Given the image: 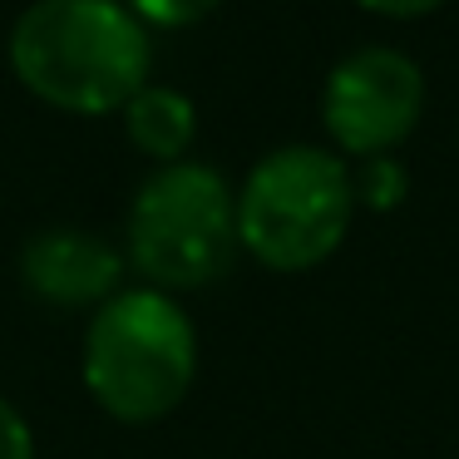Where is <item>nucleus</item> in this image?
<instances>
[{"instance_id":"nucleus-4","label":"nucleus","mask_w":459,"mask_h":459,"mask_svg":"<svg viewBox=\"0 0 459 459\" xmlns=\"http://www.w3.org/2000/svg\"><path fill=\"white\" fill-rule=\"evenodd\" d=\"M238 188L212 163H163L139 183L124 222V262L153 291H203L238 257Z\"/></svg>"},{"instance_id":"nucleus-9","label":"nucleus","mask_w":459,"mask_h":459,"mask_svg":"<svg viewBox=\"0 0 459 459\" xmlns=\"http://www.w3.org/2000/svg\"><path fill=\"white\" fill-rule=\"evenodd\" d=\"M143 25H159V30H183V25H198L203 15H212L222 0H124Z\"/></svg>"},{"instance_id":"nucleus-7","label":"nucleus","mask_w":459,"mask_h":459,"mask_svg":"<svg viewBox=\"0 0 459 459\" xmlns=\"http://www.w3.org/2000/svg\"><path fill=\"white\" fill-rule=\"evenodd\" d=\"M119 114H124L129 143L143 159L159 163V169L163 163H183L193 149V139H198V109H193V100L183 90H173V84H143Z\"/></svg>"},{"instance_id":"nucleus-6","label":"nucleus","mask_w":459,"mask_h":459,"mask_svg":"<svg viewBox=\"0 0 459 459\" xmlns=\"http://www.w3.org/2000/svg\"><path fill=\"white\" fill-rule=\"evenodd\" d=\"M21 281L35 301L60 311L94 307L124 291V252L84 228H45L21 252Z\"/></svg>"},{"instance_id":"nucleus-8","label":"nucleus","mask_w":459,"mask_h":459,"mask_svg":"<svg viewBox=\"0 0 459 459\" xmlns=\"http://www.w3.org/2000/svg\"><path fill=\"white\" fill-rule=\"evenodd\" d=\"M351 183H356V208H370V212H390L405 203L410 193V173L395 153H376V159H360L351 169Z\"/></svg>"},{"instance_id":"nucleus-5","label":"nucleus","mask_w":459,"mask_h":459,"mask_svg":"<svg viewBox=\"0 0 459 459\" xmlns=\"http://www.w3.org/2000/svg\"><path fill=\"white\" fill-rule=\"evenodd\" d=\"M425 114V70L400 45H356L321 84V124L341 159L395 153Z\"/></svg>"},{"instance_id":"nucleus-10","label":"nucleus","mask_w":459,"mask_h":459,"mask_svg":"<svg viewBox=\"0 0 459 459\" xmlns=\"http://www.w3.org/2000/svg\"><path fill=\"white\" fill-rule=\"evenodd\" d=\"M0 459H40L30 420L21 415V405L11 395H0Z\"/></svg>"},{"instance_id":"nucleus-2","label":"nucleus","mask_w":459,"mask_h":459,"mask_svg":"<svg viewBox=\"0 0 459 459\" xmlns=\"http://www.w3.org/2000/svg\"><path fill=\"white\" fill-rule=\"evenodd\" d=\"M80 380L119 425H159L198 380V326L178 297L124 287L84 326Z\"/></svg>"},{"instance_id":"nucleus-3","label":"nucleus","mask_w":459,"mask_h":459,"mask_svg":"<svg viewBox=\"0 0 459 459\" xmlns=\"http://www.w3.org/2000/svg\"><path fill=\"white\" fill-rule=\"evenodd\" d=\"M356 218L351 163L321 143L262 153L238 188V247L267 272H311L346 242Z\"/></svg>"},{"instance_id":"nucleus-1","label":"nucleus","mask_w":459,"mask_h":459,"mask_svg":"<svg viewBox=\"0 0 459 459\" xmlns=\"http://www.w3.org/2000/svg\"><path fill=\"white\" fill-rule=\"evenodd\" d=\"M11 70L65 114H119L149 84V25L124 0H35L11 30Z\"/></svg>"},{"instance_id":"nucleus-11","label":"nucleus","mask_w":459,"mask_h":459,"mask_svg":"<svg viewBox=\"0 0 459 459\" xmlns=\"http://www.w3.org/2000/svg\"><path fill=\"white\" fill-rule=\"evenodd\" d=\"M366 11L376 15H395V21H410V15H429L435 5H445V0H360Z\"/></svg>"}]
</instances>
